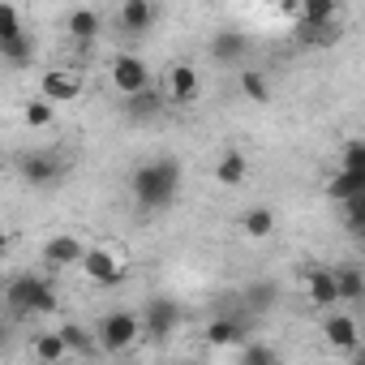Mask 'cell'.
Here are the masks:
<instances>
[{
  "mask_svg": "<svg viewBox=\"0 0 365 365\" xmlns=\"http://www.w3.org/2000/svg\"><path fill=\"white\" fill-rule=\"evenodd\" d=\"M180 185H185V168H180V159H172V155L150 159V163H138L133 176H129L133 202L142 211H168L180 198Z\"/></svg>",
  "mask_w": 365,
  "mask_h": 365,
  "instance_id": "1",
  "label": "cell"
},
{
  "mask_svg": "<svg viewBox=\"0 0 365 365\" xmlns=\"http://www.w3.org/2000/svg\"><path fill=\"white\" fill-rule=\"evenodd\" d=\"M5 305L18 318H35V314H52L56 309V288L43 275H14L5 288Z\"/></svg>",
  "mask_w": 365,
  "mask_h": 365,
  "instance_id": "2",
  "label": "cell"
},
{
  "mask_svg": "<svg viewBox=\"0 0 365 365\" xmlns=\"http://www.w3.org/2000/svg\"><path fill=\"white\" fill-rule=\"evenodd\" d=\"M142 331H146V327H142V318H138V314H129V309H112V314H103V318H99V327H95V335H99V348H103V352H125V348H133Z\"/></svg>",
  "mask_w": 365,
  "mask_h": 365,
  "instance_id": "3",
  "label": "cell"
},
{
  "mask_svg": "<svg viewBox=\"0 0 365 365\" xmlns=\"http://www.w3.org/2000/svg\"><path fill=\"white\" fill-rule=\"evenodd\" d=\"M61 172H65V163H61L52 150H26V155L18 159V176L26 180L31 190H52L56 180H61Z\"/></svg>",
  "mask_w": 365,
  "mask_h": 365,
  "instance_id": "4",
  "label": "cell"
},
{
  "mask_svg": "<svg viewBox=\"0 0 365 365\" xmlns=\"http://www.w3.org/2000/svg\"><path fill=\"white\" fill-rule=\"evenodd\" d=\"M142 327H146L150 339H168L180 327V305L172 297H150L146 309H142Z\"/></svg>",
  "mask_w": 365,
  "mask_h": 365,
  "instance_id": "5",
  "label": "cell"
},
{
  "mask_svg": "<svg viewBox=\"0 0 365 365\" xmlns=\"http://www.w3.org/2000/svg\"><path fill=\"white\" fill-rule=\"evenodd\" d=\"M112 86H116L120 95L146 91V86H150V69H146V61H142V56H133V52L116 56V61H112Z\"/></svg>",
  "mask_w": 365,
  "mask_h": 365,
  "instance_id": "6",
  "label": "cell"
},
{
  "mask_svg": "<svg viewBox=\"0 0 365 365\" xmlns=\"http://www.w3.org/2000/svg\"><path fill=\"white\" fill-rule=\"evenodd\" d=\"M82 271H86V279H95V284H103V288H116V284L125 279V267H120V258H116L112 250H86Z\"/></svg>",
  "mask_w": 365,
  "mask_h": 365,
  "instance_id": "7",
  "label": "cell"
},
{
  "mask_svg": "<svg viewBox=\"0 0 365 365\" xmlns=\"http://www.w3.org/2000/svg\"><path fill=\"white\" fill-rule=\"evenodd\" d=\"M82 258H86V245H82L78 237H69V232H61V237H52V241L43 245V262H48L52 271L82 267Z\"/></svg>",
  "mask_w": 365,
  "mask_h": 365,
  "instance_id": "8",
  "label": "cell"
},
{
  "mask_svg": "<svg viewBox=\"0 0 365 365\" xmlns=\"http://www.w3.org/2000/svg\"><path fill=\"white\" fill-rule=\"evenodd\" d=\"M322 335H327V344H331L335 352H344V356H352V352L361 348V331H356V322H352L348 314H331V318L322 322Z\"/></svg>",
  "mask_w": 365,
  "mask_h": 365,
  "instance_id": "9",
  "label": "cell"
},
{
  "mask_svg": "<svg viewBox=\"0 0 365 365\" xmlns=\"http://www.w3.org/2000/svg\"><path fill=\"white\" fill-rule=\"evenodd\" d=\"M207 52H211V61H215V65H224V69H228V65H241V56L250 52V39H245L241 31H215Z\"/></svg>",
  "mask_w": 365,
  "mask_h": 365,
  "instance_id": "10",
  "label": "cell"
},
{
  "mask_svg": "<svg viewBox=\"0 0 365 365\" xmlns=\"http://www.w3.org/2000/svg\"><path fill=\"white\" fill-rule=\"evenodd\" d=\"M39 95H48L52 103H73L82 95V78L78 73H65V69H48L39 78Z\"/></svg>",
  "mask_w": 365,
  "mask_h": 365,
  "instance_id": "11",
  "label": "cell"
},
{
  "mask_svg": "<svg viewBox=\"0 0 365 365\" xmlns=\"http://www.w3.org/2000/svg\"><path fill=\"white\" fill-rule=\"evenodd\" d=\"M163 95L155 91V86H146V91H133V95H125V116L129 120H138V125H150L155 116H163Z\"/></svg>",
  "mask_w": 365,
  "mask_h": 365,
  "instance_id": "12",
  "label": "cell"
},
{
  "mask_svg": "<svg viewBox=\"0 0 365 365\" xmlns=\"http://www.w3.org/2000/svg\"><path fill=\"white\" fill-rule=\"evenodd\" d=\"M305 292H309V305H318V309H331V305L339 301L335 271H327V267H314V271H305Z\"/></svg>",
  "mask_w": 365,
  "mask_h": 365,
  "instance_id": "13",
  "label": "cell"
},
{
  "mask_svg": "<svg viewBox=\"0 0 365 365\" xmlns=\"http://www.w3.org/2000/svg\"><path fill=\"white\" fill-rule=\"evenodd\" d=\"M116 22H120L125 35H146L155 26V0H125Z\"/></svg>",
  "mask_w": 365,
  "mask_h": 365,
  "instance_id": "14",
  "label": "cell"
},
{
  "mask_svg": "<svg viewBox=\"0 0 365 365\" xmlns=\"http://www.w3.org/2000/svg\"><path fill=\"white\" fill-rule=\"evenodd\" d=\"M168 91H172V103H194L202 82H198V69L194 65H172L168 69Z\"/></svg>",
  "mask_w": 365,
  "mask_h": 365,
  "instance_id": "15",
  "label": "cell"
},
{
  "mask_svg": "<svg viewBox=\"0 0 365 365\" xmlns=\"http://www.w3.org/2000/svg\"><path fill=\"white\" fill-rule=\"evenodd\" d=\"M65 31H69V39H73V43L91 48V43L99 39V31H103V18H99L95 9H73V14L65 18Z\"/></svg>",
  "mask_w": 365,
  "mask_h": 365,
  "instance_id": "16",
  "label": "cell"
},
{
  "mask_svg": "<svg viewBox=\"0 0 365 365\" xmlns=\"http://www.w3.org/2000/svg\"><path fill=\"white\" fill-rule=\"evenodd\" d=\"M245 318H215V322H207V344H215V348H241L245 344Z\"/></svg>",
  "mask_w": 365,
  "mask_h": 365,
  "instance_id": "17",
  "label": "cell"
},
{
  "mask_svg": "<svg viewBox=\"0 0 365 365\" xmlns=\"http://www.w3.org/2000/svg\"><path fill=\"white\" fill-rule=\"evenodd\" d=\"M356 194H365V172H352V168H339L331 180H327V198L331 202H348V198H356Z\"/></svg>",
  "mask_w": 365,
  "mask_h": 365,
  "instance_id": "18",
  "label": "cell"
},
{
  "mask_svg": "<svg viewBox=\"0 0 365 365\" xmlns=\"http://www.w3.org/2000/svg\"><path fill=\"white\" fill-rule=\"evenodd\" d=\"M237 224H241V232H245L250 241H267V237L275 232V211H271V207H250Z\"/></svg>",
  "mask_w": 365,
  "mask_h": 365,
  "instance_id": "19",
  "label": "cell"
},
{
  "mask_svg": "<svg viewBox=\"0 0 365 365\" xmlns=\"http://www.w3.org/2000/svg\"><path fill=\"white\" fill-rule=\"evenodd\" d=\"M250 176V159L241 155V150H224L220 155V163H215V180H220V185H241V180Z\"/></svg>",
  "mask_w": 365,
  "mask_h": 365,
  "instance_id": "20",
  "label": "cell"
},
{
  "mask_svg": "<svg viewBox=\"0 0 365 365\" xmlns=\"http://www.w3.org/2000/svg\"><path fill=\"white\" fill-rule=\"evenodd\" d=\"M31 352H35V361H43V365H56V361H65V356H73L61 331H48V335H35V344H31Z\"/></svg>",
  "mask_w": 365,
  "mask_h": 365,
  "instance_id": "21",
  "label": "cell"
},
{
  "mask_svg": "<svg viewBox=\"0 0 365 365\" xmlns=\"http://www.w3.org/2000/svg\"><path fill=\"white\" fill-rule=\"evenodd\" d=\"M0 52H5V65L9 69H26L31 61H35V35H14V39H5L0 43Z\"/></svg>",
  "mask_w": 365,
  "mask_h": 365,
  "instance_id": "22",
  "label": "cell"
},
{
  "mask_svg": "<svg viewBox=\"0 0 365 365\" xmlns=\"http://www.w3.org/2000/svg\"><path fill=\"white\" fill-rule=\"evenodd\" d=\"M335 35H339V22H297V39L309 48H327L335 43Z\"/></svg>",
  "mask_w": 365,
  "mask_h": 365,
  "instance_id": "23",
  "label": "cell"
},
{
  "mask_svg": "<svg viewBox=\"0 0 365 365\" xmlns=\"http://www.w3.org/2000/svg\"><path fill=\"white\" fill-rule=\"evenodd\" d=\"M241 95L250 99V103H271V82H267V73L262 69H241Z\"/></svg>",
  "mask_w": 365,
  "mask_h": 365,
  "instance_id": "24",
  "label": "cell"
},
{
  "mask_svg": "<svg viewBox=\"0 0 365 365\" xmlns=\"http://www.w3.org/2000/svg\"><path fill=\"white\" fill-rule=\"evenodd\" d=\"M241 301H245V309L262 314V309H271V305L279 301V288H275L271 279H262V284H250V288L241 292Z\"/></svg>",
  "mask_w": 365,
  "mask_h": 365,
  "instance_id": "25",
  "label": "cell"
},
{
  "mask_svg": "<svg viewBox=\"0 0 365 365\" xmlns=\"http://www.w3.org/2000/svg\"><path fill=\"white\" fill-rule=\"evenodd\" d=\"M61 335H65V344H69V352L73 356H91L95 348H99V335H91L86 327H78V322H65L61 327Z\"/></svg>",
  "mask_w": 365,
  "mask_h": 365,
  "instance_id": "26",
  "label": "cell"
},
{
  "mask_svg": "<svg viewBox=\"0 0 365 365\" xmlns=\"http://www.w3.org/2000/svg\"><path fill=\"white\" fill-rule=\"evenodd\" d=\"M339 0H301L297 5V22H335Z\"/></svg>",
  "mask_w": 365,
  "mask_h": 365,
  "instance_id": "27",
  "label": "cell"
},
{
  "mask_svg": "<svg viewBox=\"0 0 365 365\" xmlns=\"http://www.w3.org/2000/svg\"><path fill=\"white\" fill-rule=\"evenodd\" d=\"M335 284H339V301H365V275L356 267H339Z\"/></svg>",
  "mask_w": 365,
  "mask_h": 365,
  "instance_id": "28",
  "label": "cell"
},
{
  "mask_svg": "<svg viewBox=\"0 0 365 365\" xmlns=\"http://www.w3.org/2000/svg\"><path fill=\"white\" fill-rule=\"evenodd\" d=\"M344 228H348L356 241H365V194H356V198L344 202Z\"/></svg>",
  "mask_w": 365,
  "mask_h": 365,
  "instance_id": "29",
  "label": "cell"
},
{
  "mask_svg": "<svg viewBox=\"0 0 365 365\" xmlns=\"http://www.w3.org/2000/svg\"><path fill=\"white\" fill-rule=\"evenodd\" d=\"M237 352H241V365H271V361H279V352L267 348V344H241Z\"/></svg>",
  "mask_w": 365,
  "mask_h": 365,
  "instance_id": "30",
  "label": "cell"
},
{
  "mask_svg": "<svg viewBox=\"0 0 365 365\" xmlns=\"http://www.w3.org/2000/svg\"><path fill=\"white\" fill-rule=\"evenodd\" d=\"M339 168L365 172V138H352V142H344V150H339Z\"/></svg>",
  "mask_w": 365,
  "mask_h": 365,
  "instance_id": "31",
  "label": "cell"
},
{
  "mask_svg": "<svg viewBox=\"0 0 365 365\" xmlns=\"http://www.w3.org/2000/svg\"><path fill=\"white\" fill-rule=\"evenodd\" d=\"M14 35H22V14L14 5H0V43L14 39Z\"/></svg>",
  "mask_w": 365,
  "mask_h": 365,
  "instance_id": "32",
  "label": "cell"
},
{
  "mask_svg": "<svg viewBox=\"0 0 365 365\" xmlns=\"http://www.w3.org/2000/svg\"><path fill=\"white\" fill-rule=\"evenodd\" d=\"M26 125H52V99L48 95H39V99L26 103Z\"/></svg>",
  "mask_w": 365,
  "mask_h": 365,
  "instance_id": "33",
  "label": "cell"
},
{
  "mask_svg": "<svg viewBox=\"0 0 365 365\" xmlns=\"http://www.w3.org/2000/svg\"><path fill=\"white\" fill-rule=\"evenodd\" d=\"M339 5H344V0H339Z\"/></svg>",
  "mask_w": 365,
  "mask_h": 365,
  "instance_id": "34",
  "label": "cell"
}]
</instances>
